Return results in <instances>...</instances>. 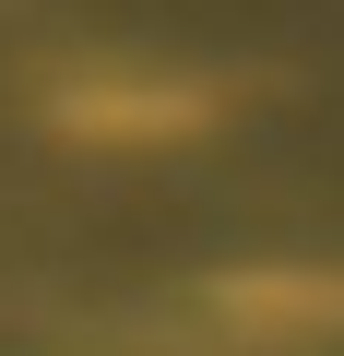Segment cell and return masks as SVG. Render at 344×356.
Instances as JSON below:
<instances>
[{
	"instance_id": "6da1fadb",
	"label": "cell",
	"mask_w": 344,
	"mask_h": 356,
	"mask_svg": "<svg viewBox=\"0 0 344 356\" xmlns=\"http://www.w3.org/2000/svg\"><path fill=\"white\" fill-rule=\"evenodd\" d=\"M226 309H285V321H344V285L332 273H261V285H226Z\"/></svg>"
}]
</instances>
